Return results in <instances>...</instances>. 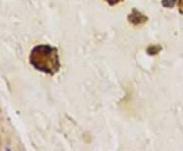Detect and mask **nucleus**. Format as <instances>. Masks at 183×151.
<instances>
[{"label":"nucleus","instance_id":"39448f33","mask_svg":"<svg viewBox=\"0 0 183 151\" xmlns=\"http://www.w3.org/2000/svg\"><path fill=\"white\" fill-rule=\"evenodd\" d=\"M109 4H111V5H115L117 4V3H119L120 1H122V0H106Z\"/></svg>","mask_w":183,"mask_h":151},{"label":"nucleus","instance_id":"f257e3e1","mask_svg":"<svg viewBox=\"0 0 183 151\" xmlns=\"http://www.w3.org/2000/svg\"><path fill=\"white\" fill-rule=\"evenodd\" d=\"M30 64L37 71L55 75L60 68L58 50L50 45H38L30 53Z\"/></svg>","mask_w":183,"mask_h":151},{"label":"nucleus","instance_id":"20e7f679","mask_svg":"<svg viewBox=\"0 0 183 151\" xmlns=\"http://www.w3.org/2000/svg\"><path fill=\"white\" fill-rule=\"evenodd\" d=\"M160 50H161V47L160 46H155V45H154V46H150L149 48H148V53L151 54V55L157 54Z\"/></svg>","mask_w":183,"mask_h":151},{"label":"nucleus","instance_id":"7ed1b4c3","mask_svg":"<svg viewBox=\"0 0 183 151\" xmlns=\"http://www.w3.org/2000/svg\"><path fill=\"white\" fill-rule=\"evenodd\" d=\"M175 3H176V0H162V4L164 7H168V8H172Z\"/></svg>","mask_w":183,"mask_h":151},{"label":"nucleus","instance_id":"423d86ee","mask_svg":"<svg viewBox=\"0 0 183 151\" xmlns=\"http://www.w3.org/2000/svg\"><path fill=\"white\" fill-rule=\"evenodd\" d=\"M179 10L183 13V0H179Z\"/></svg>","mask_w":183,"mask_h":151},{"label":"nucleus","instance_id":"f03ea898","mask_svg":"<svg viewBox=\"0 0 183 151\" xmlns=\"http://www.w3.org/2000/svg\"><path fill=\"white\" fill-rule=\"evenodd\" d=\"M146 20H148V17L136 9H133L132 12L128 16V21H129L132 25H135V26L145 23Z\"/></svg>","mask_w":183,"mask_h":151}]
</instances>
